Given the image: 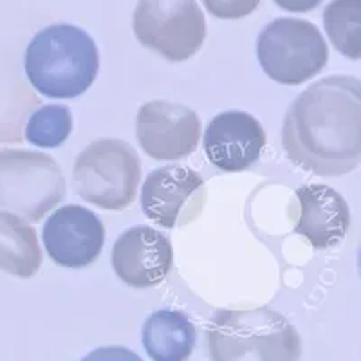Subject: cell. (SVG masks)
Wrapping results in <instances>:
<instances>
[{
    "instance_id": "1",
    "label": "cell",
    "mask_w": 361,
    "mask_h": 361,
    "mask_svg": "<svg viewBox=\"0 0 361 361\" xmlns=\"http://www.w3.org/2000/svg\"><path fill=\"white\" fill-rule=\"evenodd\" d=\"M282 147L300 169L322 177L350 173L361 163V83L334 74L293 102L282 127Z\"/></svg>"
},
{
    "instance_id": "2",
    "label": "cell",
    "mask_w": 361,
    "mask_h": 361,
    "mask_svg": "<svg viewBox=\"0 0 361 361\" xmlns=\"http://www.w3.org/2000/svg\"><path fill=\"white\" fill-rule=\"evenodd\" d=\"M24 69L40 94L54 99L78 98L98 76V45L82 27L47 25L29 42Z\"/></svg>"
},
{
    "instance_id": "3",
    "label": "cell",
    "mask_w": 361,
    "mask_h": 361,
    "mask_svg": "<svg viewBox=\"0 0 361 361\" xmlns=\"http://www.w3.org/2000/svg\"><path fill=\"white\" fill-rule=\"evenodd\" d=\"M215 361H295L302 341L288 318L271 309L222 311L208 329Z\"/></svg>"
},
{
    "instance_id": "4",
    "label": "cell",
    "mask_w": 361,
    "mask_h": 361,
    "mask_svg": "<svg viewBox=\"0 0 361 361\" xmlns=\"http://www.w3.org/2000/svg\"><path fill=\"white\" fill-rule=\"evenodd\" d=\"M74 188L83 201L119 212L135 199L141 180L137 152L121 140L92 141L76 157Z\"/></svg>"
},
{
    "instance_id": "5",
    "label": "cell",
    "mask_w": 361,
    "mask_h": 361,
    "mask_svg": "<svg viewBox=\"0 0 361 361\" xmlns=\"http://www.w3.org/2000/svg\"><path fill=\"white\" fill-rule=\"evenodd\" d=\"M66 197V179L44 152L0 150V209L37 222Z\"/></svg>"
},
{
    "instance_id": "6",
    "label": "cell",
    "mask_w": 361,
    "mask_h": 361,
    "mask_svg": "<svg viewBox=\"0 0 361 361\" xmlns=\"http://www.w3.org/2000/svg\"><path fill=\"white\" fill-rule=\"evenodd\" d=\"M257 58L271 80L300 85L327 66L329 49L320 29L300 18H275L257 38Z\"/></svg>"
},
{
    "instance_id": "7",
    "label": "cell",
    "mask_w": 361,
    "mask_h": 361,
    "mask_svg": "<svg viewBox=\"0 0 361 361\" xmlns=\"http://www.w3.org/2000/svg\"><path fill=\"white\" fill-rule=\"evenodd\" d=\"M135 38L170 62H185L206 40V18L195 0H140L132 18Z\"/></svg>"
},
{
    "instance_id": "8",
    "label": "cell",
    "mask_w": 361,
    "mask_h": 361,
    "mask_svg": "<svg viewBox=\"0 0 361 361\" xmlns=\"http://www.w3.org/2000/svg\"><path fill=\"white\" fill-rule=\"evenodd\" d=\"M135 135L148 157L177 161L195 152L201 140V121L186 105L154 99L141 105Z\"/></svg>"
},
{
    "instance_id": "9",
    "label": "cell",
    "mask_w": 361,
    "mask_h": 361,
    "mask_svg": "<svg viewBox=\"0 0 361 361\" xmlns=\"http://www.w3.org/2000/svg\"><path fill=\"white\" fill-rule=\"evenodd\" d=\"M42 237L54 264L80 269L98 260L105 244V226L90 209L67 204L45 221Z\"/></svg>"
},
{
    "instance_id": "10",
    "label": "cell",
    "mask_w": 361,
    "mask_h": 361,
    "mask_svg": "<svg viewBox=\"0 0 361 361\" xmlns=\"http://www.w3.org/2000/svg\"><path fill=\"white\" fill-rule=\"evenodd\" d=\"M111 262L119 280L130 288H154L164 282L172 269V244L150 226H135L119 235Z\"/></svg>"
},
{
    "instance_id": "11",
    "label": "cell",
    "mask_w": 361,
    "mask_h": 361,
    "mask_svg": "<svg viewBox=\"0 0 361 361\" xmlns=\"http://www.w3.org/2000/svg\"><path fill=\"white\" fill-rule=\"evenodd\" d=\"M266 132L247 112L230 111L215 116L204 132V152L222 172H243L262 156Z\"/></svg>"
},
{
    "instance_id": "12",
    "label": "cell",
    "mask_w": 361,
    "mask_h": 361,
    "mask_svg": "<svg viewBox=\"0 0 361 361\" xmlns=\"http://www.w3.org/2000/svg\"><path fill=\"white\" fill-rule=\"evenodd\" d=\"M300 219L295 231L307 238L316 250L341 243L349 231L350 209L336 190L327 185H305L296 190Z\"/></svg>"
},
{
    "instance_id": "13",
    "label": "cell",
    "mask_w": 361,
    "mask_h": 361,
    "mask_svg": "<svg viewBox=\"0 0 361 361\" xmlns=\"http://www.w3.org/2000/svg\"><path fill=\"white\" fill-rule=\"evenodd\" d=\"M204 188V179L186 166H161L148 173L141 190V209L145 217L156 224L173 230L179 224L183 209L192 204Z\"/></svg>"
},
{
    "instance_id": "14",
    "label": "cell",
    "mask_w": 361,
    "mask_h": 361,
    "mask_svg": "<svg viewBox=\"0 0 361 361\" xmlns=\"http://www.w3.org/2000/svg\"><path fill=\"white\" fill-rule=\"evenodd\" d=\"M195 327L185 312L161 309L148 316L141 340L148 357L154 361L188 360L195 347Z\"/></svg>"
},
{
    "instance_id": "15",
    "label": "cell",
    "mask_w": 361,
    "mask_h": 361,
    "mask_svg": "<svg viewBox=\"0 0 361 361\" xmlns=\"http://www.w3.org/2000/svg\"><path fill=\"white\" fill-rule=\"evenodd\" d=\"M42 267L37 231L13 212H0V271L31 279Z\"/></svg>"
},
{
    "instance_id": "16",
    "label": "cell",
    "mask_w": 361,
    "mask_h": 361,
    "mask_svg": "<svg viewBox=\"0 0 361 361\" xmlns=\"http://www.w3.org/2000/svg\"><path fill=\"white\" fill-rule=\"evenodd\" d=\"M324 27L336 51L361 58V0H333L324 9Z\"/></svg>"
},
{
    "instance_id": "17",
    "label": "cell",
    "mask_w": 361,
    "mask_h": 361,
    "mask_svg": "<svg viewBox=\"0 0 361 361\" xmlns=\"http://www.w3.org/2000/svg\"><path fill=\"white\" fill-rule=\"evenodd\" d=\"M73 132V114L66 105H44L29 116L25 140L35 147L56 148Z\"/></svg>"
},
{
    "instance_id": "18",
    "label": "cell",
    "mask_w": 361,
    "mask_h": 361,
    "mask_svg": "<svg viewBox=\"0 0 361 361\" xmlns=\"http://www.w3.org/2000/svg\"><path fill=\"white\" fill-rule=\"evenodd\" d=\"M262 0H202L209 15L222 20H238L259 8Z\"/></svg>"
},
{
    "instance_id": "19",
    "label": "cell",
    "mask_w": 361,
    "mask_h": 361,
    "mask_svg": "<svg viewBox=\"0 0 361 361\" xmlns=\"http://www.w3.org/2000/svg\"><path fill=\"white\" fill-rule=\"evenodd\" d=\"M324 0H275L279 8L291 13H309L322 4Z\"/></svg>"
}]
</instances>
